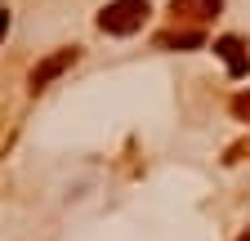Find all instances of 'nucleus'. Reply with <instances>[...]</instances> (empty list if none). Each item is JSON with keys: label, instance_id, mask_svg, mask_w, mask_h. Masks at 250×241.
<instances>
[{"label": "nucleus", "instance_id": "9", "mask_svg": "<svg viewBox=\"0 0 250 241\" xmlns=\"http://www.w3.org/2000/svg\"><path fill=\"white\" fill-rule=\"evenodd\" d=\"M237 241H250V232H241V237H237Z\"/></svg>", "mask_w": 250, "mask_h": 241}, {"label": "nucleus", "instance_id": "3", "mask_svg": "<svg viewBox=\"0 0 250 241\" xmlns=\"http://www.w3.org/2000/svg\"><path fill=\"white\" fill-rule=\"evenodd\" d=\"M214 54L228 63V76H246V72H250V49H246L237 36H219V40H214Z\"/></svg>", "mask_w": 250, "mask_h": 241}, {"label": "nucleus", "instance_id": "1", "mask_svg": "<svg viewBox=\"0 0 250 241\" xmlns=\"http://www.w3.org/2000/svg\"><path fill=\"white\" fill-rule=\"evenodd\" d=\"M147 0H107L103 14H99V32L107 36H134L139 27L147 22Z\"/></svg>", "mask_w": 250, "mask_h": 241}, {"label": "nucleus", "instance_id": "7", "mask_svg": "<svg viewBox=\"0 0 250 241\" xmlns=\"http://www.w3.org/2000/svg\"><path fill=\"white\" fill-rule=\"evenodd\" d=\"M246 157H250V139L237 143V147H228V161H246Z\"/></svg>", "mask_w": 250, "mask_h": 241}, {"label": "nucleus", "instance_id": "6", "mask_svg": "<svg viewBox=\"0 0 250 241\" xmlns=\"http://www.w3.org/2000/svg\"><path fill=\"white\" fill-rule=\"evenodd\" d=\"M232 116H237V120H246V125H250V89H241V94L232 99Z\"/></svg>", "mask_w": 250, "mask_h": 241}, {"label": "nucleus", "instance_id": "2", "mask_svg": "<svg viewBox=\"0 0 250 241\" xmlns=\"http://www.w3.org/2000/svg\"><path fill=\"white\" fill-rule=\"evenodd\" d=\"M76 58H81V49H76V45H67V49H58V54L41 58V63L31 67V80H27V85H31V94H41V89H45L49 80H58L62 72H67V67L76 63Z\"/></svg>", "mask_w": 250, "mask_h": 241}, {"label": "nucleus", "instance_id": "5", "mask_svg": "<svg viewBox=\"0 0 250 241\" xmlns=\"http://www.w3.org/2000/svg\"><path fill=\"white\" fill-rule=\"evenodd\" d=\"M206 45V32L192 27V32H161L156 36V49H201Z\"/></svg>", "mask_w": 250, "mask_h": 241}, {"label": "nucleus", "instance_id": "8", "mask_svg": "<svg viewBox=\"0 0 250 241\" xmlns=\"http://www.w3.org/2000/svg\"><path fill=\"white\" fill-rule=\"evenodd\" d=\"M5 36H9V14L0 9V40H5Z\"/></svg>", "mask_w": 250, "mask_h": 241}, {"label": "nucleus", "instance_id": "4", "mask_svg": "<svg viewBox=\"0 0 250 241\" xmlns=\"http://www.w3.org/2000/svg\"><path fill=\"white\" fill-rule=\"evenodd\" d=\"M219 9H224V0H170V14L188 22H210Z\"/></svg>", "mask_w": 250, "mask_h": 241}]
</instances>
